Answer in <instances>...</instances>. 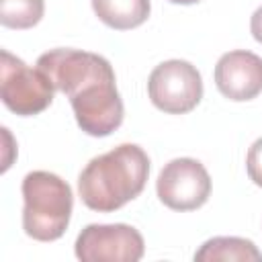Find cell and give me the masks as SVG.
<instances>
[{
  "instance_id": "5b68a950",
  "label": "cell",
  "mask_w": 262,
  "mask_h": 262,
  "mask_svg": "<svg viewBox=\"0 0 262 262\" xmlns=\"http://www.w3.org/2000/svg\"><path fill=\"white\" fill-rule=\"evenodd\" d=\"M147 94L156 108L168 115H184L201 102L203 78L190 61L168 59L151 70Z\"/></svg>"
},
{
  "instance_id": "8fae6325",
  "label": "cell",
  "mask_w": 262,
  "mask_h": 262,
  "mask_svg": "<svg viewBox=\"0 0 262 262\" xmlns=\"http://www.w3.org/2000/svg\"><path fill=\"white\" fill-rule=\"evenodd\" d=\"M196 262H219V260H237V262H262V252L252 239L235 235H219L207 239L196 252Z\"/></svg>"
},
{
  "instance_id": "9c48e42d",
  "label": "cell",
  "mask_w": 262,
  "mask_h": 262,
  "mask_svg": "<svg viewBox=\"0 0 262 262\" xmlns=\"http://www.w3.org/2000/svg\"><path fill=\"white\" fill-rule=\"evenodd\" d=\"M215 86L217 90L235 102L252 100L262 92V57L235 49L219 57L215 66Z\"/></svg>"
},
{
  "instance_id": "ba28073f",
  "label": "cell",
  "mask_w": 262,
  "mask_h": 262,
  "mask_svg": "<svg viewBox=\"0 0 262 262\" xmlns=\"http://www.w3.org/2000/svg\"><path fill=\"white\" fill-rule=\"evenodd\" d=\"M37 68L47 74L55 90L63 92L66 96H72L80 86L86 82L115 74L113 66L108 63L106 57L90 51H80V49H51L37 59Z\"/></svg>"
},
{
  "instance_id": "4fadbf2b",
  "label": "cell",
  "mask_w": 262,
  "mask_h": 262,
  "mask_svg": "<svg viewBox=\"0 0 262 262\" xmlns=\"http://www.w3.org/2000/svg\"><path fill=\"white\" fill-rule=\"evenodd\" d=\"M246 170H248V176L250 180L262 188V137L256 139L250 149H248V156H246Z\"/></svg>"
},
{
  "instance_id": "277c9868",
  "label": "cell",
  "mask_w": 262,
  "mask_h": 262,
  "mask_svg": "<svg viewBox=\"0 0 262 262\" xmlns=\"http://www.w3.org/2000/svg\"><path fill=\"white\" fill-rule=\"evenodd\" d=\"M115 82V74L100 76L68 96L76 123L84 133L92 137H106L121 127L125 108Z\"/></svg>"
},
{
  "instance_id": "30bf717a",
  "label": "cell",
  "mask_w": 262,
  "mask_h": 262,
  "mask_svg": "<svg viewBox=\"0 0 262 262\" xmlns=\"http://www.w3.org/2000/svg\"><path fill=\"white\" fill-rule=\"evenodd\" d=\"M92 10L100 23L117 31L143 25L149 16V0H92Z\"/></svg>"
},
{
  "instance_id": "7c38bea8",
  "label": "cell",
  "mask_w": 262,
  "mask_h": 262,
  "mask_svg": "<svg viewBox=\"0 0 262 262\" xmlns=\"http://www.w3.org/2000/svg\"><path fill=\"white\" fill-rule=\"evenodd\" d=\"M45 12L43 0H0V23L8 29H31Z\"/></svg>"
},
{
  "instance_id": "7a4b0ae2",
  "label": "cell",
  "mask_w": 262,
  "mask_h": 262,
  "mask_svg": "<svg viewBox=\"0 0 262 262\" xmlns=\"http://www.w3.org/2000/svg\"><path fill=\"white\" fill-rule=\"evenodd\" d=\"M23 229L37 242L59 239L72 217L74 194L70 184L53 172L35 170L23 178Z\"/></svg>"
},
{
  "instance_id": "8992f818",
  "label": "cell",
  "mask_w": 262,
  "mask_h": 262,
  "mask_svg": "<svg viewBox=\"0 0 262 262\" xmlns=\"http://www.w3.org/2000/svg\"><path fill=\"white\" fill-rule=\"evenodd\" d=\"M76 258L82 262H137L143 258V235L127 223H90L76 237Z\"/></svg>"
},
{
  "instance_id": "6da1fadb",
  "label": "cell",
  "mask_w": 262,
  "mask_h": 262,
  "mask_svg": "<svg viewBox=\"0 0 262 262\" xmlns=\"http://www.w3.org/2000/svg\"><path fill=\"white\" fill-rule=\"evenodd\" d=\"M147 176V154L135 143H121L86 164L78 176V192L88 209L113 213L141 194Z\"/></svg>"
},
{
  "instance_id": "9a60e30c",
  "label": "cell",
  "mask_w": 262,
  "mask_h": 262,
  "mask_svg": "<svg viewBox=\"0 0 262 262\" xmlns=\"http://www.w3.org/2000/svg\"><path fill=\"white\" fill-rule=\"evenodd\" d=\"M168 2H172V4H196L201 0H168Z\"/></svg>"
},
{
  "instance_id": "3957f363",
  "label": "cell",
  "mask_w": 262,
  "mask_h": 262,
  "mask_svg": "<svg viewBox=\"0 0 262 262\" xmlns=\"http://www.w3.org/2000/svg\"><path fill=\"white\" fill-rule=\"evenodd\" d=\"M55 86L39 68L27 66L10 51H0V98L8 111L20 117L43 113L53 100Z\"/></svg>"
},
{
  "instance_id": "52a82bcc",
  "label": "cell",
  "mask_w": 262,
  "mask_h": 262,
  "mask_svg": "<svg viewBox=\"0 0 262 262\" xmlns=\"http://www.w3.org/2000/svg\"><path fill=\"white\" fill-rule=\"evenodd\" d=\"M158 199L172 211H194L211 194V176L194 158L170 160L156 180Z\"/></svg>"
},
{
  "instance_id": "5bb4252c",
  "label": "cell",
  "mask_w": 262,
  "mask_h": 262,
  "mask_svg": "<svg viewBox=\"0 0 262 262\" xmlns=\"http://www.w3.org/2000/svg\"><path fill=\"white\" fill-rule=\"evenodd\" d=\"M250 31H252V37L262 43V6H258L250 18Z\"/></svg>"
}]
</instances>
